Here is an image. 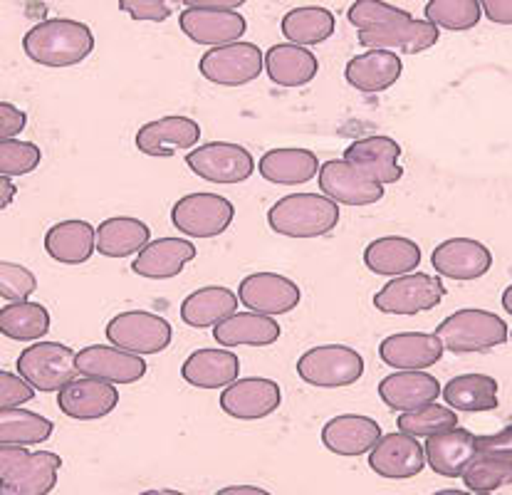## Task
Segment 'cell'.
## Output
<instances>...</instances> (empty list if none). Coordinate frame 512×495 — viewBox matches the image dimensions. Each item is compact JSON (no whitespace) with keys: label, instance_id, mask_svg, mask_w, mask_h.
Segmentation results:
<instances>
[{"label":"cell","instance_id":"obj_1","mask_svg":"<svg viewBox=\"0 0 512 495\" xmlns=\"http://www.w3.org/2000/svg\"><path fill=\"white\" fill-rule=\"evenodd\" d=\"M25 55L43 67H72L94 50L90 25L70 18H52L33 25L23 38Z\"/></svg>","mask_w":512,"mask_h":495},{"label":"cell","instance_id":"obj_2","mask_svg":"<svg viewBox=\"0 0 512 495\" xmlns=\"http://www.w3.org/2000/svg\"><path fill=\"white\" fill-rule=\"evenodd\" d=\"M339 223V203L320 194H292L280 198L268 211V226L278 236L320 238L332 233Z\"/></svg>","mask_w":512,"mask_h":495},{"label":"cell","instance_id":"obj_3","mask_svg":"<svg viewBox=\"0 0 512 495\" xmlns=\"http://www.w3.org/2000/svg\"><path fill=\"white\" fill-rule=\"evenodd\" d=\"M62 458L25 446H0V495H47L57 486Z\"/></svg>","mask_w":512,"mask_h":495},{"label":"cell","instance_id":"obj_4","mask_svg":"<svg viewBox=\"0 0 512 495\" xmlns=\"http://www.w3.org/2000/svg\"><path fill=\"white\" fill-rule=\"evenodd\" d=\"M436 335L453 354H475L505 345L510 340V327L495 312L466 307L446 317Z\"/></svg>","mask_w":512,"mask_h":495},{"label":"cell","instance_id":"obj_5","mask_svg":"<svg viewBox=\"0 0 512 495\" xmlns=\"http://www.w3.org/2000/svg\"><path fill=\"white\" fill-rule=\"evenodd\" d=\"M77 354L60 342H35L18 357V374L35 392L60 394L77 379Z\"/></svg>","mask_w":512,"mask_h":495},{"label":"cell","instance_id":"obj_6","mask_svg":"<svg viewBox=\"0 0 512 495\" xmlns=\"http://www.w3.org/2000/svg\"><path fill=\"white\" fill-rule=\"evenodd\" d=\"M297 374L305 384L320 389L352 387L362 379L364 359L347 345L312 347L297 359Z\"/></svg>","mask_w":512,"mask_h":495},{"label":"cell","instance_id":"obj_7","mask_svg":"<svg viewBox=\"0 0 512 495\" xmlns=\"http://www.w3.org/2000/svg\"><path fill=\"white\" fill-rule=\"evenodd\" d=\"M235 206L228 198L208 191L188 194L171 208V223L191 238H216L231 228Z\"/></svg>","mask_w":512,"mask_h":495},{"label":"cell","instance_id":"obj_8","mask_svg":"<svg viewBox=\"0 0 512 495\" xmlns=\"http://www.w3.org/2000/svg\"><path fill=\"white\" fill-rule=\"evenodd\" d=\"M107 340L112 342V347L144 357V354L164 352L174 340V330L161 315L132 310L109 320Z\"/></svg>","mask_w":512,"mask_h":495},{"label":"cell","instance_id":"obj_9","mask_svg":"<svg viewBox=\"0 0 512 495\" xmlns=\"http://www.w3.org/2000/svg\"><path fill=\"white\" fill-rule=\"evenodd\" d=\"M446 297L443 280L431 278L426 273H409L389 280L374 295V307L386 315H419L438 307Z\"/></svg>","mask_w":512,"mask_h":495},{"label":"cell","instance_id":"obj_10","mask_svg":"<svg viewBox=\"0 0 512 495\" xmlns=\"http://www.w3.org/2000/svg\"><path fill=\"white\" fill-rule=\"evenodd\" d=\"M265 55L255 43H233L211 48L198 62V70L208 82L221 87H240L255 82L263 72Z\"/></svg>","mask_w":512,"mask_h":495},{"label":"cell","instance_id":"obj_11","mask_svg":"<svg viewBox=\"0 0 512 495\" xmlns=\"http://www.w3.org/2000/svg\"><path fill=\"white\" fill-rule=\"evenodd\" d=\"M188 169L211 184H240L248 181L255 171V159L250 151L231 142L201 144L186 156Z\"/></svg>","mask_w":512,"mask_h":495},{"label":"cell","instance_id":"obj_12","mask_svg":"<svg viewBox=\"0 0 512 495\" xmlns=\"http://www.w3.org/2000/svg\"><path fill=\"white\" fill-rule=\"evenodd\" d=\"M238 297L250 312L278 317L300 305V288L295 280L278 273H253L240 280Z\"/></svg>","mask_w":512,"mask_h":495},{"label":"cell","instance_id":"obj_13","mask_svg":"<svg viewBox=\"0 0 512 495\" xmlns=\"http://www.w3.org/2000/svg\"><path fill=\"white\" fill-rule=\"evenodd\" d=\"M181 30L198 45H223L238 43L248 30L243 15L238 10H216V8H186L179 15Z\"/></svg>","mask_w":512,"mask_h":495},{"label":"cell","instance_id":"obj_14","mask_svg":"<svg viewBox=\"0 0 512 495\" xmlns=\"http://www.w3.org/2000/svg\"><path fill=\"white\" fill-rule=\"evenodd\" d=\"M320 189L334 203L344 206H372L384 198V186L354 169L344 159H332L320 169Z\"/></svg>","mask_w":512,"mask_h":495},{"label":"cell","instance_id":"obj_15","mask_svg":"<svg viewBox=\"0 0 512 495\" xmlns=\"http://www.w3.org/2000/svg\"><path fill=\"white\" fill-rule=\"evenodd\" d=\"M426 451L419 439L406 434H386L369 453V468L389 481H406V478L419 476L426 466Z\"/></svg>","mask_w":512,"mask_h":495},{"label":"cell","instance_id":"obj_16","mask_svg":"<svg viewBox=\"0 0 512 495\" xmlns=\"http://www.w3.org/2000/svg\"><path fill=\"white\" fill-rule=\"evenodd\" d=\"M198 139H201L198 122H193L191 117H181V114H169V117L146 122L134 137V144L141 154L169 159L176 151L196 147Z\"/></svg>","mask_w":512,"mask_h":495},{"label":"cell","instance_id":"obj_17","mask_svg":"<svg viewBox=\"0 0 512 495\" xmlns=\"http://www.w3.org/2000/svg\"><path fill=\"white\" fill-rule=\"evenodd\" d=\"M431 263L438 275L451 280H478L493 268V253L473 238H451L433 248Z\"/></svg>","mask_w":512,"mask_h":495},{"label":"cell","instance_id":"obj_18","mask_svg":"<svg viewBox=\"0 0 512 495\" xmlns=\"http://www.w3.org/2000/svg\"><path fill=\"white\" fill-rule=\"evenodd\" d=\"M438 43V28L428 20H416L414 15L406 13L404 18L384 25V28L372 30V33H359V45L369 50L386 52H404V55H416Z\"/></svg>","mask_w":512,"mask_h":495},{"label":"cell","instance_id":"obj_19","mask_svg":"<svg viewBox=\"0 0 512 495\" xmlns=\"http://www.w3.org/2000/svg\"><path fill=\"white\" fill-rule=\"evenodd\" d=\"M77 369L90 379L109 384H134L144 379L146 362L139 354L124 352L119 347L92 345L77 352Z\"/></svg>","mask_w":512,"mask_h":495},{"label":"cell","instance_id":"obj_20","mask_svg":"<svg viewBox=\"0 0 512 495\" xmlns=\"http://www.w3.org/2000/svg\"><path fill=\"white\" fill-rule=\"evenodd\" d=\"M282 392L273 379H238L221 394V409L238 421H258L280 406Z\"/></svg>","mask_w":512,"mask_h":495},{"label":"cell","instance_id":"obj_21","mask_svg":"<svg viewBox=\"0 0 512 495\" xmlns=\"http://www.w3.org/2000/svg\"><path fill=\"white\" fill-rule=\"evenodd\" d=\"M399 156V142H394L391 137H364L344 149V161L372 181H379L381 186L401 181L404 169L399 164Z\"/></svg>","mask_w":512,"mask_h":495},{"label":"cell","instance_id":"obj_22","mask_svg":"<svg viewBox=\"0 0 512 495\" xmlns=\"http://www.w3.org/2000/svg\"><path fill=\"white\" fill-rule=\"evenodd\" d=\"M119 404V392L114 384L102 379H75L70 387L57 394V406L65 416L75 421H97L112 414Z\"/></svg>","mask_w":512,"mask_h":495},{"label":"cell","instance_id":"obj_23","mask_svg":"<svg viewBox=\"0 0 512 495\" xmlns=\"http://www.w3.org/2000/svg\"><path fill=\"white\" fill-rule=\"evenodd\" d=\"M381 362L404 372H423L441 362L443 342L428 332H399L379 345Z\"/></svg>","mask_w":512,"mask_h":495},{"label":"cell","instance_id":"obj_24","mask_svg":"<svg viewBox=\"0 0 512 495\" xmlns=\"http://www.w3.org/2000/svg\"><path fill=\"white\" fill-rule=\"evenodd\" d=\"M381 441V426L369 416L342 414L334 416L322 429V444L337 456H364Z\"/></svg>","mask_w":512,"mask_h":495},{"label":"cell","instance_id":"obj_25","mask_svg":"<svg viewBox=\"0 0 512 495\" xmlns=\"http://www.w3.org/2000/svg\"><path fill=\"white\" fill-rule=\"evenodd\" d=\"M423 451L433 473L443 478H463L466 468L478 456V436L470 434L468 429H451L426 439Z\"/></svg>","mask_w":512,"mask_h":495},{"label":"cell","instance_id":"obj_26","mask_svg":"<svg viewBox=\"0 0 512 495\" xmlns=\"http://www.w3.org/2000/svg\"><path fill=\"white\" fill-rule=\"evenodd\" d=\"M441 384L426 372H396L381 379L379 396L391 411H416L428 404H436L441 394Z\"/></svg>","mask_w":512,"mask_h":495},{"label":"cell","instance_id":"obj_27","mask_svg":"<svg viewBox=\"0 0 512 495\" xmlns=\"http://www.w3.org/2000/svg\"><path fill=\"white\" fill-rule=\"evenodd\" d=\"M196 258V246L191 241L181 238H159L151 241L137 260L132 263V270L139 278L146 280H171Z\"/></svg>","mask_w":512,"mask_h":495},{"label":"cell","instance_id":"obj_28","mask_svg":"<svg viewBox=\"0 0 512 495\" xmlns=\"http://www.w3.org/2000/svg\"><path fill=\"white\" fill-rule=\"evenodd\" d=\"M401 70H404V62L396 52L369 50L347 62L344 77H347L354 90L374 95V92H384L394 87V82H399Z\"/></svg>","mask_w":512,"mask_h":495},{"label":"cell","instance_id":"obj_29","mask_svg":"<svg viewBox=\"0 0 512 495\" xmlns=\"http://www.w3.org/2000/svg\"><path fill=\"white\" fill-rule=\"evenodd\" d=\"M240 359L228 349H196L181 367V377L196 389H221L238 382Z\"/></svg>","mask_w":512,"mask_h":495},{"label":"cell","instance_id":"obj_30","mask_svg":"<svg viewBox=\"0 0 512 495\" xmlns=\"http://www.w3.org/2000/svg\"><path fill=\"white\" fill-rule=\"evenodd\" d=\"M320 169V159L310 149H273L258 161L260 176L280 186L307 184L320 176Z\"/></svg>","mask_w":512,"mask_h":495},{"label":"cell","instance_id":"obj_31","mask_svg":"<svg viewBox=\"0 0 512 495\" xmlns=\"http://www.w3.org/2000/svg\"><path fill=\"white\" fill-rule=\"evenodd\" d=\"M419 263L421 248L404 236L376 238L364 250V265L374 275H384V278H401V275L414 273Z\"/></svg>","mask_w":512,"mask_h":495},{"label":"cell","instance_id":"obj_32","mask_svg":"<svg viewBox=\"0 0 512 495\" xmlns=\"http://www.w3.org/2000/svg\"><path fill=\"white\" fill-rule=\"evenodd\" d=\"M280 337L278 320L258 312H235L233 317L213 327V340L223 347H268Z\"/></svg>","mask_w":512,"mask_h":495},{"label":"cell","instance_id":"obj_33","mask_svg":"<svg viewBox=\"0 0 512 495\" xmlns=\"http://www.w3.org/2000/svg\"><path fill=\"white\" fill-rule=\"evenodd\" d=\"M97 248V231L87 221H62L52 226L45 236V250L52 260L62 265H82L92 258Z\"/></svg>","mask_w":512,"mask_h":495},{"label":"cell","instance_id":"obj_34","mask_svg":"<svg viewBox=\"0 0 512 495\" xmlns=\"http://www.w3.org/2000/svg\"><path fill=\"white\" fill-rule=\"evenodd\" d=\"M240 297L223 285H208V288L196 290L181 305V320L188 327L206 330V327H218L223 320L238 312Z\"/></svg>","mask_w":512,"mask_h":495},{"label":"cell","instance_id":"obj_35","mask_svg":"<svg viewBox=\"0 0 512 495\" xmlns=\"http://www.w3.org/2000/svg\"><path fill=\"white\" fill-rule=\"evenodd\" d=\"M265 67L275 85L305 87L320 72V60L315 57V52L300 48V45L280 43L265 52Z\"/></svg>","mask_w":512,"mask_h":495},{"label":"cell","instance_id":"obj_36","mask_svg":"<svg viewBox=\"0 0 512 495\" xmlns=\"http://www.w3.org/2000/svg\"><path fill=\"white\" fill-rule=\"evenodd\" d=\"M151 243V231L144 221L132 216L107 218L97 226V253L104 258H129Z\"/></svg>","mask_w":512,"mask_h":495},{"label":"cell","instance_id":"obj_37","mask_svg":"<svg viewBox=\"0 0 512 495\" xmlns=\"http://www.w3.org/2000/svg\"><path fill=\"white\" fill-rule=\"evenodd\" d=\"M443 399L453 411L480 414L498 406V382L488 374H461L443 387Z\"/></svg>","mask_w":512,"mask_h":495},{"label":"cell","instance_id":"obj_38","mask_svg":"<svg viewBox=\"0 0 512 495\" xmlns=\"http://www.w3.org/2000/svg\"><path fill=\"white\" fill-rule=\"evenodd\" d=\"M282 35L292 45H320L334 35L337 18L332 10L320 8V5H305V8H292L282 18Z\"/></svg>","mask_w":512,"mask_h":495},{"label":"cell","instance_id":"obj_39","mask_svg":"<svg viewBox=\"0 0 512 495\" xmlns=\"http://www.w3.org/2000/svg\"><path fill=\"white\" fill-rule=\"evenodd\" d=\"M0 332L15 342L43 340L50 332V312L40 302H10L0 310Z\"/></svg>","mask_w":512,"mask_h":495},{"label":"cell","instance_id":"obj_40","mask_svg":"<svg viewBox=\"0 0 512 495\" xmlns=\"http://www.w3.org/2000/svg\"><path fill=\"white\" fill-rule=\"evenodd\" d=\"M52 421L28 409L0 411V446H35L52 436Z\"/></svg>","mask_w":512,"mask_h":495},{"label":"cell","instance_id":"obj_41","mask_svg":"<svg viewBox=\"0 0 512 495\" xmlns=\"http://www.w3.org/2000/svg\"><path fill=\"white\" fill-rule=\"evenodd\" d=\"M463 483H466L468 491L478 495H490L498 488L512 486V458L478 453L463 473Z\"/></svg>","mask_w":512,"mask_h":495},{"label":"cell","instance_id":"obj_42","mask_svg":"<svg viewBox=\"0 0 512 495\" xmlns=\"http://www.w3.org/2000/svg\"><path fill=\"white\" fill-rule=\"evenodd\" d=\"M401 434L414 436V439H431V436L446 434V431L458 429V416L451 406L428 404L423 409L406 411L396 419Z\"/></svg>","mask_w":512,"mask_h":495},{"label":"cell","instance_id":"obj_43","mask_svg":"<svg viewBox=\"0 0 512 495\" xmlns=\"http://www.w3.org/2000/svg\"><path fill=\"white\" fill-rule=\"evenodd\" d=\"M483 5L475 0H431L426 3V20L436 28L470 30L478 25Z\"/></svg>","mask_w":512,"mask_h":495},{"label":"cell","instance_id":"obj_44","mask_svg":"<svg viewBox=\"0 0 512 495\" xmlns=\"http://www.w3.org/2000/svg\"><path fill=\"white\" fill-rule=\"evenodd\" d=\"M43 161V151L38 144L18 142V139H5L0 142V176H25L35 171Z\"/></svg>","mask_w":512,"mask_h":495},{"label":"cell","instance_id":"obj_45","mask_svg":"<svg viewBox=\"0 0 512 495\" xmlns=\"http://www.w3.org/2000/svg\"><path fill=\"white\" fill-rule=\"evenodd\" d=\"M38 290V278L28 268L3 260L0 263V297L13 302H25Z\"/></svg>","mask_w":512,"mask_h":495},{"label":"cell","instance_id":"obj_46","mask_svg":"<svg viewBox=\"0 0 512 495\" xmlns=\"http://www.w3.org/2000/svg\"><path fill=\"white\" fill-rule=\"evenodd\" d=\"M35 399V387L23 377L10 372H0V406L3 409H20Z\"/></svg>","mask_w":512,"mask_h":495},{"label":"cell","instance_id":"obj_47","mask_svg":"<svg viewBox=\"0 0 512 495\" xmlns=\"http://www.w3.org/2000/svg\"><path fill=\"white\" fill-rule=\"evenodd\" d=\"M119 10L146 23H164L166 18H171V5L164 0H119Z\"/></svg>","mask_w":512,"mask_h":495},{"label":"cell","instance_id":"obj_48","mask_svg":"<svg viewBox=\"0 0 512 495\" xmlns=\"http://www.w3.org/2000/svg\"><path fill=\"white\" fill-rule=\"evenodd\" d=\"M25 122H28V117H25L23 109L13 107L10 102H0V137H3V142L18 137L25 129Z\"/></svg>","mask_w":512,"mask_h":495},{"label":"cell","instance_id":"obj_49","mask_svg":"<svg viewBox=\"0 0 512 495\" xmlns=\"http://www.w3.org/2000/svg\"><path fill=\"white\" fill-rule=\"evenodd\" d=\"M478 453H495V456L512 458V424L505 426L495 436H478Z\"/></svg>","mask_w":512,"mask_h":495},{"label":"cell","instance_id":"obj_50","mask_svg":"<svg viewBox=\"0 0 512 495\" xmlns=\"http://www.w3.org/2000/svg\"><path fill=\"white\" fill-rule=\"evenodd\" d=\"M483 10L493 23L512 25V0H483Z\"/></svg>","mask_w":512,"mask_h":495},{"label":"cell","instance_id":"obj_51","mask_svg":"<svg viewBox=\"0 0 512 495\" xmlns=\"http://www.w3.org/2000/svg\"><path fill=\"white\" fill-rule=\"evenodd\" d=\"M216 495H273V493L263 491V488H255V486H228V488H221Z\"/></svg>","mask_w":512,"mask_h":495},{"label":"cell","instance_id":"obj_52","mask_svg":"<svg viewBox=\"0 0 512 495\" xmlns=\"http://www.w3.org/2000/svg\"><path fill=\"white\" fill-rule=\"evenodd\" d=\"M0 191H3L0 208H8L10 201H13V196H15V184L10 181V176H0Z\"/></svg>","mask_w":512,"mask_h":495},{"label":"cell","instance_id":"obj_53","mask_svg":"<svg viewBox=\"0 0 512 495\" xmlns=\"http://www.w3.org/2000/svg\"><path fill=\"white\" fill-rule=\"evenodd\" d=\"M503 307H505V312H508V315H512V285H510V288H505Z\"/></svg>","mask_w":512,"mask_h":495},{"label":"cell","instance_id":"obj_54","mask_svg":"<svg viewBox=\"0 0 512 495\" xmlns=\"http://www.w3.org/2000/svg\"><path fill=\"white\" fill-rule=\"evenodd\" d=\"M139 495H186V493L171 491V488H159V491H144V493H139Z\"/></svg>","mask_w":512,"mask_h":495},{"label":"cell","instance_id":"obj_55","mask_svg":"<svg viewBox=\"0 0 512 495\" xmlns=\"http://www.w3.org/2000/svg\"><path fill=\"white\" fill-rule=\"evenodd\" d=\"M433 495H470V493H466V491H453V488H446V491H438V493H433Z\"/></svg>","mask_w":512,"mask_h":495},{"label":"cell","instance_id":"obj_56","mask_svg":"<svg viewBox=\"0 0 512 495\" xmlns=\"http://www.w3.org/2000/svg\"><path fill=\"white\" fill-rule=\"evenodd\" d=\"M510 337H512V332H510Z\"/></svg>","mask_w":512,"mask_h":495}]
</instances>
